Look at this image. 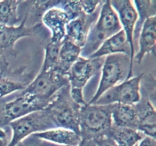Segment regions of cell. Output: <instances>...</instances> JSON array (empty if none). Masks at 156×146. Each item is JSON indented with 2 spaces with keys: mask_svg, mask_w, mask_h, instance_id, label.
I'll list each match as a JSON object with an SVG mask.
<instances>
[{
  "mask_svg": "<svg viewBox=\"0 0 156 146\" xmlns=\"http://www.w3.org/2000/svg\"><path fill=\"white\" fill-rule=\"evenodd\" d=\"M98 15L96 13L87 15L83 14L71 20L66 27V35L64 39L74 45L83 48L87 41L90 30Z\"/></svg>",
  "mask_w": 156,
  "mask_h": 146,
  "instance_id": "13",
  "label": "cell"
},
{
  "mask_svg": "<svg viewBox=\"0 0 156 146\" xmlns=\"http://www.w3.org/2000/svg\"><path fill=\"white\" fill-rule=\"evenodd\" d=\"M111 118L113 126L137 130L139 119L136 105L114 104Z\"/></svg>",
  "mask_w": 156,
  "mask_h": 146,
  "instance_id": "17",
  "label": "cell"
},
{
  "mask_svg": "<svg viewBox=\"0 0 156 146\" xmlns=\"http://www.w3.org/2000/svg\"><path fill=\"white\" fill-rule=\"evenodd\" d=\"M8 125L12 130L9 146H16L30 135L56 127L45 108L18 118Z\"/></svg>",
  "mask_w": 156,
  "mask_h": 146,
  "instance_id": "5",
  "label": "cell"
},
{
  "mask_svg": "<svg viewBox=\"0 0 156 146\" xmlns=\"http://www.w3.org/2000/svg\"><path fill=\"white\" fill-rule=\"evenodd\" d=\"M143 76V73L111 88L98 98L95 104L101 105L114 104L135 105L138 104L142 100L140 83Z\"/></svg>",
  "mask_w": 156,
  "mask_h": 146,
  "instance_id": "7",
  "label": "cell"
},
{
  "mask_svg": "<svg viewBox=\"0 0 156 146\" xmlns=\"http://www.w3.org/2000/svg\"><path fill=\"white\" fill-rule=\"evenodd\" d=\"M137 146H156L155 139L145 136L137 145Z\"/></svg>",
  "mask_w": 156,
  "mask_h": 146,
  "instance_id": "28",
  "label": "cell"
},
{
  "mask_svg": "<svg viewBox=\"0 0 156 146\" xmlns=\"http://www.w3.org/2000/svg\"><path fill=\"white\" fill-rule=\"evenodd\" d=\"M69 90V85L61 89L45 109L55 127L68 129L80 134L79 109L81 106L73 101Z\"/></svg>",
  "mask_w": 156,
  "mask_h": 146,
  "instance_id": "4",
  "label": "cell"
},
{
  "mask_svg": "<svg viewBox=\"0 0 156 146\" xmlns=\"http://www.w3.org/2000/svg\"><path fill=\"white\" fill-rule=\"evenodd\" d=\"M91 140H84V139H82V142L77 146H94V143L91 145Z\"/></svg>",
  "mask_w": 156,
  "mask_h": 146,
  "instance_id": "29",
  "label": "cell"
},
{
  "mask_svg": "<svg viewBox=\"0 0 156 146\" xmlns=\"http://www.w3.org/2000/svg\"><path fill=\"white\" fill-rule=\"evenodd\" d=\"M14 74H9L5 70L0 71V99L17 91H23L28 85L20 78H15Z\"/></svg>",
  "mask_w": 156,
  "mask_h": 146,
  "instance_id": "21",
  "label": "cell"
},
{
  "mask_svg": "<svg viewBox=\"0 0 156 146\" xmlns=\"http://www.w3.org/2000/svg\"><path fill=\"white\" fill-rule=\"evenodd\" d=\"M50 101L21 93L15 99L5 103L0 109V127L8 125L18 118L43 110L48 106Z\"/></svg>",
  "mask_w": 156,
  "mask_h": 146,
  "instance_id": "8",
  "label": "cell"
},
{
  "mask_svg": "<svg viewBox=\"0 0 156 146\" xmlns=\"http://www.w3.org/2000/svg\"><path fill=\"white\" fill-rule=\"evenodd\" d=\"M67 85L69 82L66 76L57 71H41L21 93L33 95L44 101H52L54 95Z\"/></svg>",
  "mask_w": 156,
  "mask_h": 146,
  "instance_id": "6",
  "label": "cell"
},
{
  "mask_svg": "<svg viewBox=\"0 0 156 146\" xmlns=\"http://www.w3.org/2000/svg\"><path fill=\"white\" fill-rule=\"evenodd\" d=\"M111 6L118 15L122 30L125 32L130 45L132 54L135 55L134 45V30L138 21V14L132 1H111Z\"/></svg>",
  "mask_w": 156,
  "mask_h": 146,
  "instance_id": "11",
  "label": "cell"
},
{
  "mask_svg": "<svg viewBox=\"0 0 156 146\" xmlns=\"http://www.w3.org/2000/svg\"><path fill=\"white\" fill-rule=\"evenodd\" d=\"M62 42H50L45 47L44 51V58L41 71H56L58 65L59 51Z\"/></svg>",
  "mask_w": 156,
  "mask_h": 146,
  "instance_id": "24",
  "label": "cell"
},
{
  "mask_svg": "<svg viewBox=\"0 0 156 146\" xmlns=\"http://www.w3.org/2000/svg\"><path fill=\"white\" fill-rule=\"evenodd\" d=\"M113 105H101L86 103L79 109V128L82 139L94 140L108 136L112 127Z\"/></svg>",
  "mask_w": 156,
  "mask_h": 146,
  "instance_id": "1",
  "label": "cell"
},
{
  "mask_svg": "<svg viewBox=\"0 0 156 146\" xmlns=\"http://www.w3.org/2000/svg\"><path fill=\"white\" fill-rule=\"evenodd\" d=\"M68 13L58 6L46 11L42 15V22L51 33V42H62L66 35V27L71 21Z\"/></svg>",
  "mask_w": 156,
  "mask_h": 146,
  "instance_id": "12",
  "label": "cell"
},
{
  "mask_svg": "<svg viewBox=\"0 0 156 146\" xmlns=\"http://www.w3.org/2000/svg\"><path fill=\"white\" fill-rule=\"evenodd\" d=\"M136 146H137V145H136Z\"/></svg>",
  "mask_w": 156,
  "mask_h": 146,
  "instance_id": "30",
  "label": "cell"
},
{
  "mask_svg": "<svg viewBox=\"0 0 156 146\" xmlns=\"http://www.w3.org/2000/svg\"><path fill=\"white\" fill-rule=\"evenodd\" d=\"M133 4L135 6L136 10L138 14V21L136 24L134 30V36L137 31L141 29L142 25L147 18L155 16L156 2L155 1H133Z\"/></svg>",
  "mask_w": 156,
  "mask_h": 146,
  "instance_id": "23",
  "label": "cell"
},
{
  "mask_svg": "<svg viewBox=\"0 0 156 146\" xmlns=\"http://www.w3.org/2000/svg\"><path fill=\"white\" fill-rule=\"evenodd\" d=\"M82 48L72 42L64 39L60 45L56 71L66 75L72 65L81 56Z\"/></svg>",
  "mask_w": 156,
  "mask_h": 146,
  "instance_id": "19",
  "label": "cell"
},
{
  "mask_svg": "<svg viewBox=\"0 0 156 146\" xmlns=\"http://www.w3.org/2000/svg\"><path fill=\"white\" fill-rule=\"evenodd\" d=\"M94 146H117L115 142L108 136L98 138L94 139Z\"/></svg>",
  "mask_w": 156,
  "mask_h": 146,
  "instance_id": "26",
  "label": "cell"
},
{
  "mask_svg": "<svg viewBox=\"0 0 156 146\" xmlns=\"http://www.w3.org/2000/svg\"><path fill=\"white\" fill-rule=\"evenodd\" d=\"M133 71L129 56L123 54L111 55L104 59L101 76L97 91L88 104L94 105L111 88L132 78Z\"/></svg>",
  "mask_w": 156,
  "mask_h": 146,
  "instance_id": "3",
  "label": "cell"
},
{
  "mask_svg": "<svg viewBox=\"0 0 156 146\" xmlns=\"http://www.w3.org/2000/svg\"><path fill=\"white\" fill-rule=\"evenodd\" d=\"M104 58H87L80 56L66 74L70 89L83 90L90 79L101 69Z\"/></svg>",
  "mask_w": 156,
  "mask_h": 146,
  "instance_id": "9",
  "label": "cell"
},
{
  "mask_svg": "<svg viewBox=\"0 0 156 146\" xmlns=\"http://www.w3.org/2000/svg\"><path fill=\"white\" fill-rule=\"evenodd\" d=\"M138 112V127L137 130L145 136L155 139L156 135V114L155 108L152 102L146 101L136 105Z\"/></svg>",
  "mask_w": 156,
  "mask_h": 146,
  "instance_id": "18",
  "label": "cell"
},
{
  "mask_svg": "<svg viewBox=\"0 0 156 146\" xmlns=\"http://www.w3.org/2000/svg\"><path fill=\"white\" fill-rule=\"evenodd\" d=\"M21 2L15 0L0 1V25L15 27L18 24L19 21L18 8Z\"/></svg>",
  "mask_w": 156,
  "mask_h": 146,
  "instance_id": "22",
  "label": "cell"
},
{
  "mask_svg": "<svg viewBox=\"0 0 156 146\" xmlns=\"http://www.w3.org/2000/svg\"><path fill=\"white\" fill-rule=\"evenodd\" d=\"M104 1H80L81 8L85 15H89L94 13L98 5H101Z\"/></svg>",
  "mask_w": 156,
  "mask_h": 146,
  "instance_id": "25",
  "label": "cell"
},
{
  "mask_svg": "<svg viewBox=\"0 0 156 146\" xmlns=\"http://www.w3.org/2000/svg\"><path fill=\"white\" fill-rule=\"evenodd\" d=\"M122 30L118 15L111 6V1H104L94 27H91L85 45L82 48V57L88 58L102 42Z\"/></svg>",
  "mask_w": 156,
  "mask_h": 146,
  "instance_id": "2",
  "label": "cell"
},
{
  "mask_svg": "<svg viewBox=\"0 0 156 146\" xmlns=\"http://www.w3.org/2000/svg\"><path fill=\"white\" fill-rule=\"evenodd\" d=\"M123 54L129 56L130 65L133 68V55L127 40L125 32L123 30L105 39L99 48L87 58H98L107 57L111 55Z\"/></svg>",
  "mask_w": 156,
  "mask_h": 146,
  "instance_id": "14",
  "label": "cell"
},
{
  "mask_svg": "<svg viewBox=\"0 0 156 146\" xmlns=\"http://www.w3.org/2000/svg\"><path fill=\"white\" fill-rule=\"evenodd\" d=\"M27 15L28 14L26 13L23 21L17 27L0 25V57L4 58V61L8 56L16 55L15 45L20 39L32 36L41 27V25L40 24H37L32 27H27L25 23Z\"/></svg>",
  "mask_w": 156,
  "mask_h": 146,
  "instance_id": "10",
  "label": "cell"
},
{
  "mask_svg": "<svg viewBox=\"0 0 156 146\" xmlns=\"http://www.w3.org/2000/svg\"><path fill=\"white\" fill-rule=\"evenodd\" d=\"M10 139L7 131L3 127H0V146H9Z\"/></svg>",
  "mask_w": 156,
  "mask_h": 146,
  "instance_id": "27",
  "label": "cell"
},
{
  "mask_svg": "<svg viewBox=\"0 0 156 146\" xmlns=\"http://www.w3.org/2000/svg\"><path fill=\"white\" fill-rule=\"evenodd\" d=\"M155 41L156 17L153 16L144 21L139 33V51L133 58L139 65L142 63L146 55H155Z\"/></svg>",
  "mask_w": 156,
  "mask_h": 146,
  "instance_id": "15",
  "label": "cell"
},
{
  "mask_svg": "<svg viewBox=\"0 0 156 146\" xmlns=\"http://www.w3.org/2000/svg\"><path fill=\"white\" fill-rule=\"evenodd\" d=\"M33 136L47 142L66 146H77L82 140L80 134L62 127L49 129L45 131L35 133Z\"/></svg>",
  "mask_w": 156,
  "mask_h": 146,
  "instance_id": "16",
  "label": "cell"
},
{
  "mask_svg": "<svg viewBox=\"0 0 156 146\" xmlns=\"http://www.w3.org/2000/svg\"><path fill=\"white\" fill-rule=\"evenodd\" d=\"M108 137L111 138L117 146H136L145 136L136 129L112 125L108 133Z\"/></svg>",
  "mask_w": 156,
  "mask_h": 146,
  "instance_id": "20",
  "label": "cell"
}]
</instances>
